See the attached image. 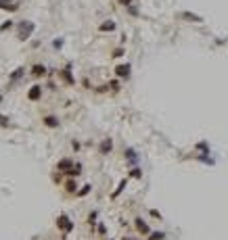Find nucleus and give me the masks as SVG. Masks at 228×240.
Returning a JSON list of instances; mask_svg holds the SVG:
<instances>
[{"label": "nucleus", "instance_id": "f257e3e1", "mask_svg": "<svg viewBox=\"0 0 228 240\" xmlns=\"http://www.w3.org/2000/svg\"><path fill=\"white\" fill-rule=\"evenodd\" d=\"M32 31H34V23H27V21H25V23H23V25H21L19 38H21V40H25V38H27V36L32 34Z\"/></svg>", "mask_w": 228, "mask_h": 240}, {"label": "nucleus", "instance_id": "f03ea898", "mask_svg": "<svg viewBox=\"0 0 228 240\" xmlns=\"http://www.w3.org/2000/svg\"><path fill=\"white\" fill-rule=\"evenodd\" d=\"M59 228L65 230V232H69L71 228H73V223H71V219L67 217V215H61V217H59Z\"/></svg>", "mask_w": 228, "mask_h": 240}, {"label": "nucleus", "instance_id": "7ed1b4c3", "mask_svg": "<svg viewBox=\"0 0 228 240\" xmlns=\"http://www.w3.org/2000/svg\"><path fill=\"white\" fill-rule=\"evenodd\" d=\"M115 75L117 77H128L130 75V65H119V67L115 69Z\"/></svg>", "mask_w": 228, "mask_h": 240}, {"label": "nucleus", "instance_id": "20e7f679", "mask_svg": "<svg viewBox=\"0 0 228 240\" xmlns=\"http://www.w3.org/2000/svg\"><path fill=\"white\" fill-rule=\"evenodd\" d=\"M0 8H7V11H15L17 4L15 2H7V0H0Z\"/></svg>", "mask_w": 228, "mask_h": 240}, {"label": "nucleus", "instance_id": "39448f33", "mask_svg": "<svg viewBox=\"0 0 228 240\" xmlns=\"http://www.w3.org/2000/svg\"><path fill=\"white\" fill-rule=\"evenodd\" d=\"M40 86H34V88L29 90V98H32V100H36V98H40Z\"/></svg>", "mask_w": 228, "mask_h": 240}, {"label": "nucleus", "instance_id": "423d86ee", "mask_svg": "<svg viewBox=\"0 0 228 240\" xmlns=\"http://www.w3.org/2000/svg\"><path fill=\"white\" fill-rule=\"evenodd\" d=\"M136 228H138V230H140L142 234H149V226H146V223H145L142 219H136Z\"/></svg>", "mask_w": 228, "mask_h": 240}, {"label": "nucleus", "instance_id": "0eeeda50", "mask_svg": "<svg viewBox=\"0 0 228 240\" xmlns=\"http://www.w3.org/2000/svg\"><path fill=\"white\" fill-rule=\"evenodd\" d=\"M32 73H34V75H44V73H46V69L42 67V65H34V69H32Z\"/></svg>", "mask_w": 228, "mask_h": 240}, {"label": "nucleus", "instance_id": "6e6552de", "mask_svg": "<svg viewBox=\"0 0 228 240\" xmlns=\"http://www.w3.org/2000/svg\"><path fill=\"white\" fill-rule=\"evenodd\" d=\"M69 167H71V161H69V159H63L61 163H59V169H69Z\"/></svg>", "mask_w": 228, "mask_h": 240}, {"label": "nucleus", "instance_id": "1a4fd4ad", "mask_svg": "<svg viewBox=\"0 0 228 240\" xmlns=\"http://www.w3.org/2000/svg\"><path fill=\"white\" fill-rule=\"evenodd\" d=\"M44 121H46V125H50V127H55V125H57V119H55V117H46Z\"/></svg>", "mask_w": 228, "mask_h": 240}, {"label": "nucleus", "instance_id": "9d476101", "mask_svg": "<svg viewBox=\"0 0 228 240\" xmlns=\"http://www.w3.org/2000/svg\"><path fill=\"white\" fill-rule=\"evenodd\" d=\"M113 27H115V25H113V21H107L105 25H101V29H105V31H107V29H109V31H111V29H113Z\"/></svg>", "mask_w": 228, "mask_h": 240}, {"label": "nucleus", "instance_id": "9b49d317", "mask_svg": "<svg viewBox=\"0 0 228 240\" xmlns=\"http://www.w3.org/2000/svg\"><path fill=\"white\" fill-rule=\"evenodd\" d=\"M101 151H103V152H109V151H111V140H107V142L101 146Z\"/></svg>", "mask_w": 228, "mask_h": 240}, {"label": "nucleus", "instance_id": "f8f14e48", "mask_svg": "<svg viewBox=\"0 0 228 240\" xmlns=\"http://www.w3.org/2000/svg\"><path fill=\"white\" fill-rule=\"evenodd\" d=\"M88 190H90V186H84L82 190H80V196H84V194H88Z\"/></svg>", "mask_w": 228, "mask_h": 240}, {"label": "nucleus", "instance_id": "ddd939ff", "mask_svg": "<svg viewBox=\"0 0 228 240\" xmlns=\"http://www.w3.org/2000/svg\"><path fill=\"white\" fill-rule=\"evenodd\" d=\"M21 73H23V69H17V71H15V73H13V79H17V77H21Z\"/></svg>", "mask_w": 228, "mask_h": 240}, {"label": "nucleus", "instance_id": "4468645a", "mask_svg": "<svg viewBox=\"0 0 228 240\" xmlns=\"http://www.w3.org/2000/svg\"><path fill=\"white\" fill-rule=\"evenodd\" d=\"M163 238V234H151V240H161Z\"/></svg>", "mask_w": 228, "mask_h": 240}, {"label": "nucleus", "instance_id": "2eb2a0df", "mask_svg": "<svg viewBox=\"0 0 228 240\" xmlns=\"http://www.w3.org/2000/svg\"><path fill=\"white\" fill-rule=\"evenodd\" d=\"M132 178H140V171H138V169H132Z\"/></svg>", "mask_w": 228, "mask_h": 240}, {"label": "nucleus", "instance_id": "dca6fc26", "mask_svg": "<svg viewBox=\"0 0 228 240\" xmlns=\"http://www.w3.org/2000/svg\"><path fill=\"white\" fill-rule=\"evenodd\" d=\"M121 2H124V4H128V2H130V0H121Z\"/></svg>", "mask_w": 228, "mask_h": 240}]
</instances>
